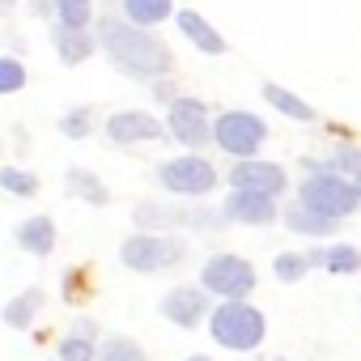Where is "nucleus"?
Masks as SVG:
<instances>
[{
  "instance_id": "f257e3e1",
  "label": "nucleus",
  "mask_w": 361,
  "mask_h": 361,
  "mask_svg": "<svg viewBox=\"0 0 361 361\" xmlns=\"http://www.w3.org/2000/svg\"><path fill=\"white\" fill-rule=\"evenodd\" d=\"M98 39L106 47L111 64L123 68V73H132V77H161L170 68V51L145 26H128V22L102 18L98 22Z\"/></svg>"
},
{
  "instance_id": "f03ea898",
  "label": "nucleus",
  "mask_w": 361,
  "mask_h": 361,
  "mask_svg": "<svg viewBox=\"0 0 361 361\" xmlns=\"http://www.w3.org/2000/svg\"><path fill=\"white\" fill-rule=\"evenodd\" d=\"M302 204L336 221V217H348L361 204V192H357V183H344L340 174L319 170L314 178H306V183H302Z\"/></svg>"
},
{
  "instance_id": "7ed1b4c3",
  "label": "nucleus",
  "mask_w": 361,
  "mask_h": 361,
  "mask_svg": "<svg viewBox=\"0 0 361 361\" xmlns=\"http://www.w3.org/2000/svg\"><path fill=\"white\" fill-rule=\"evenodd\" d=\"M213 336L226 348H255L264 340V314L255 306H247L243 298H230L217 314H213Z\"/></svg>"
},
{
  "instance_id": "20e7f679",
  "label": "nucleus",
  "mask_w": 361,
  "mask_h": 361,
  "mask_svg": "<svg viewBox=\"0 0 361 361\" xmlns=\"http://www.w3.org/2000/svg\"><path fill=\"white\" fill-rule=\"evenodd\" d=\"M264 136H268V128H264V119H255L251 111H226V115L217 119V145H221L226 153H234V157H251V153L264 145Z\"/></svg>"
},
{
  "instance_id": "39448f33",
  "label": "nucleus",
  "mask_w": 361,
  "mask_h": 361,
  "mask_svg": "<svg viewBox=\"0 0 361 361\" xmlns=\"http://www.w3.org/2000/svg\"><path fill=\"white\" fill-rule=\"evenodd\" d=\"M157 178H161L166 192L204 196V192H213V183H217V170H213L204 157H178V161H166V166L157 170Z\"/></svg>"
},
{
  "instance_id": "423d86ee",
  "label": "nucleus",
  "mask_w": 361,
  "mask_h": 361,
  "mask_svg": "<svg viewBox=\"0 0 361 361\" xmlns=\"http://www.w3.org/2000/svg\"><path fill=\"white\" fill-rule=\"evenodd\" d=\"M123 264L132 272H161L170 264H178V255H183V247H178L174 238H153V234H136L123 243Z\"/></svg>"
},
{
  "instance_id": "0eeeda50",
  "label": "nucleus",
  "mask_w": 361,
  "mask_h": 361,
  "mask_svg": "<svg viewBox=\"0 0 361 361\" xmlns=\"http://www.w3.org/2000/svg\"><path fill=\"white\" fill-rule=\"evenodd\" d=\"M255 285V268L238 255H217L204 264V289L209 293H221V298H243L251 293Z\"/></svg>"
},
{
  "instance_id": "6e6552de",
  "label": "nucleus",
  "mask_w": 361,
  "mask_h": 361,
  "mask_svg": "<svg viewBox=\"0 0 361 361\" xmlns=\"http://www.w3.org/2000/svg\"><path fill=\"white\" fill-rule=\"evenodd\" d=\"M170 132L183 140V145H204V140H209L204 102H196V98H178V102H170Z\"/></svg>"
},
{
  "instance_id": "1a4fd4ad",
  "label": "nucleus",
  "mask_w": 361,
  "mask_h": 361,
  "mask_svg": "<svg viewBox=\"0 0 361 361\" xmlns=\"http://www.w3.org/2000/svg\"><path fill=\"white\" fill-rule=\"evenodd\" d=\"M226 217L264 226V221L276 217V196H264V192H251V188H234L230 200H226Z\"/></svg>"
},
{
  "instance_id": "9d476101",
  "label": "nucleus",
  "mask_w": 361,
  "mask_h": 361,
  "mask_svg": "<svg viewBox=\"0 0 361 361\" xmlns=\"http://www.w3.org/2000/svg\"><path fill=\"white\" fill-rule=\"evenodd\" d=\"M230 178H234V188H251V192H264V196L285 192V170L272 166V161H238Z\"/></svg>"
},
{
  "instance_id": "9b49d317",
  "label": "nucleus",
  "mask_w": 361,
  "mask_h": 361,
  "mask_svg": "<svg viewBox=\"0 0 361 361\" xmlns=\"http://www.w3.org/2000/svg\"><path fill=\"white\" fill-rule=\"evenodd\" d=\"M106 132H111V140L132 145V140H157V136H161V123H157L153 115H145V111H119V115L106 123Z\"/></svg>"
},
{
  "instance_id": "f8f14e48",
  "label": "nucleus",
  "mask_w": 361,
  "mask_h": 361,
  "mask_svg": "<svg viewBox=\"0 0 361 361\" xmlns=\"http://www.w3.org/2000/svg\"><path fill=\"white\" fill-rule=\"evenodd\" d=\"M204 306H209V293H200V289H174L161 302V314L174 319L178 327H196L204 319Z\"/></svg>"
},
{
  "instance_id": "ddd939ff",
  "label": "nucleus",
  "mask_w": 361,
  "mask_h": 361,
  "mask_svg": "<svg viewBox=\"0 0 361 361\" xmlns=\"http://www.w3.org/2000/svg\"><path fill=\"white\" fill-rule=\"evenodd\" d=\"M136 221H188L192 230H209V226H217V213H209V209H161V204H140L136 209Z\"/></svg>"
},
{
  "instance_id": "4468645a",
  "label": "nucleus",
  "mask_w": 361,
  "mask_h": 361,
  "mask_svg": "<svg viewBox=\"0 0 361 361\" xmlns=\"http://www.w3.org/2000/svg\"><path fill=\"white\" fill-rule=\"evenodd\" d=\"M56 51H60V60L64 64H81L90 51H94V39L85 35V30H77V26H56Z\"/></svg>"
},
{
  "instance_id": "2eb2a0df",
  "label": "nucleus",
  "mask_w": 361,
  "mask_h": 361,
  "mask_svg": "<svg viewBox=\"0 0 361 361\" xmlns=\"http://www.w3.org/2000/svg\"><path fill=\"white\" fill-rule=\"evenodd\" d=\"M178 30H183L200 51H209V56H221V47H226V43H221V35H217L200 13H178Z\"/></svg>"
},
{
  "instance_id": "dca6fc26",
  "label": "nucleus",
  "mask_w": 361,
  "mask_h": 361,
  "mask_svg": "<svg viewBox=\"0 0 361 361\" xmlns=\"http://www.w3.org/2000/svg\"><path fill=\"white\" fill-rule=\"evenodd\" d=\"M18 243H22L26 251H35V255H47V251L56 247V226H51L47 217H30V221L18 226Z\"/></svg>"
},
{
  "instance_id": "f3484780",
  "label": "nucleus",
  "mask_w": 361,
  "mask_h": 361,
  "mask_svg": "<svg viewBox=\"0 0 361 361\" xmlns=\"http://www.w3.org/2000/svg\"><path fill=\"white\" fill-rule=\"evenodd\" d=\"M264 98H268V102H272L276 111H285L289 119H302V123H310V119H314V106H310V102L293 98L289 90H281V85H272V81L264 85Z\"/></svg>"
},
{
  "instance_id": "a211bd4d",
  "label": "nucleus",
  "mask_w": 361,
  "mask_h": 361,
  "mask_svg": "<svg viewBox=\"0 0 361 361\" xmlns=\"http://www.w3.org/2000/svg\"><path fill=\"white\" fill-rule=\"evenodd\" d=\"M285 221H289V230H298V234H331V217H323V213H314V209H306V204L289 209Z\"/></svg>"
},
{
  "instance_id": "6ab92c4d",
  "label": "nucleus",
  "mask_w": 361,
  "mask_h": 361,
  "mask_svg": "<svg viewBox=\"0 0 361 361\" xmlns=\"http://www.w3.org/2000/svg\"><path fill=\"white\" fill-rule=\"evenodd\" d=\"M64 361H94V323H77V336L60 344Z\"/></svg>"
},
{
  "instance_id": "aec40b11",
  "label": "nucleus",
  "mask_w": 361,
  "mask_h": 361,
  "mask_svg": "<svg viewBox=\"0 0 361 361\" xmlns=\"http://www.w3.org/2000/svg\"><path fill=\"white\" fill-rule=\"evenodd\" d=\"M68 192H77V196L90 200V204H106V200H111V192L98 183L90 170H68Z\"/></svg>"
},
{
  "instance_id": "412c9836",
  "label": "nucleus",
  "mask_w": 361,
  "mask_h": 361,
  "mask_svg": "<svg viewBox=\"0 0 361 361\" xmlns=\"http://www.w3.org/2000/svg\"><path fill=\"white\" fill-rule=\"evenodd\" d=\"M123 13L136 26H149V22H161L170 13V0H123Z\"/></svg>"
},
{
  "instance_id": "4be33fe9",
  "label": "nucleus",
  "mask_w": 361,
  "mask_h": 361,
  "mask_svg": "<svg viewBox=\"0 0 361 361\" xmlns=\"http://www.w3.org/2000/svg\"><path fill=\"white\" fill-rule=\"evenodd\" d=\"M0 183H5V192H13V196H35V192H39V178L26 174V170H18V166H5V170H0Z\"/></svg>"
},
{
  "instance_id": "5701e85b",
  "label": "nucleus",
  "mask_w": 361,
  "mask_h": 361,
  "mask_svg": "<svg viewBox=\"0 0 361 361\" xmlns=\"http://www.w3.org/2000/svg\"><path fill=\"white\" fill-rule=\"evenodd\" d=\"M56 13H60L64 26L85 30V22H90V0H56Z\"/></svg>"
},
{
  "instance_id": "b1692460",
  "label": "nucleus",
  "mask_w": 361,
  "mask_h": 361,
  "mask_svg": "<svg viewBox=\"0 0 361 361\" xmlns=\"http://www.w3.org/2000/svg\"><path fill=\"white\" fill-rule=\"evenodd\" d=\"M323 264H327L331 272H357V268H361V255H357V247H331V251L323 255Z\"/></svg>"
},
{
  "instance_id": "393cba45",
  "label": "nucleus",
  "mask_w": 361,
  "mask_h": 361,
  "mask_svg": "<svg viewBox=\"0 0 361 361\" xmlns=\"http://www.w3.org/2000/svg\"><path fill=\"white\" fill-rule=\"evenodd\" d=\"M39 289H30V293H22L9 310H5V319H9V327H26V319H30V310H39Z\"/></svg>"
},
{
  "instance_id": "a878e982",
  "label": "nucleus",
  "mask_w": 361,
  "mask_h": 361,
  "mask_svg": "<svg viewBox=\"0 0 361 361\" xmlns=\"http://www.w3.org/2000/svg\"><path fill=\"white\" fill-rule=\"evenodd\" d=\"M102 361H145V353H140L132 340L115 336V340H106V344H102Z\"/></svg>"
},
{
  "instance_id": "bb28decb",
  "label": "nucleus",
  "mask_w": 361,
  "mask_h": 361,
  "mask_svg": "<svg viewBox=\"0 0 361 361\" xmlns=\"http://www.w3.org/2000/svg\"><path fill=\"white\" fill-rule=\"evenodd\" d=\"M310 264H314L310 255H281V259H276V276H281V281H298Z\"/></svg>"
},
{
  "instance_id": "cd10ccee",
  "label": "nucleus",
  "mask_w": 361,
  "mask_h": 361,
  "mask_svg": "<svg viewBox=\"0 0 361 361\" xmlns=\"http://www.w3.org/2000/svg\"><path fill=\"white\" fill-rule=\"evenodd\" d=\"M22 64L18 60H0V90H5V94H13V90H22Z\"/></svg>"
},
{
  "instance_id": "c85d7f7f",
  "label": "nucleus",
  "mask_w": 361,
  "mask_h": 361,
  "mask_svg": "<svg viewBox=\"0 0 361 361\" xmlns=\"http://www.w3.org/2000/svg\"><path fill=\"white\" fill-rule=\"evenodd\" d=\"M68 136H85L90 132V111H73V115H64V123H60Z\"/></svg>"
},
{
  "instance_id": "c756f323",
  "label": "nucleus",
  "mask_w": 361,
  "mask_h": 361,
  "mask_svg": "<svg viewBox=\"0 0 361 361\" xmlns=\"http://www.w3.org/2000/svg\"><path fill=\"white\" fill-rule=\"evenodd\" d=\"M340 170H357V174H361V153H353V149L340 153V157H336V174H340Z\"/></svg>"
},
{
  "instance_id": "7c9ffc66",
  "label": "nucleus",
  "mask_w": 361,
  "mask_h": 361,
  "mask_svg": "<svg viewBox=\"0 0 361 361\" xmlns=\"http://www.w3.org/2000/svg\"><path fill=\"white\" fill-rule=\"evenodd\" d=\"M30 9H35V13H51V9H56V0H30Z\"/></svg>"
},
{
  "instance_id": "2f4dec72",
  "label": "nucleus",
  "mask_w": 361,
  "mask_h": 361,
  "mask_svg": "<svg viewBox=\"0 0 361 361\" xmlns=\"http://www.w3.org/2000/svg\"><path fill=\"white\" fill-rule=\"evenodd\" d=\"M357 192H361V174H357Z\"/></svg>"
},
{
  "instance_id": "473e14b6",
  "label": "nucleus",
  "mask_w": 361,
  "mask_h": 361,
  "mask_svg": "<svg viewBox=\"0 0 361 361\" xmlns=\"http://www.w3.org/2000/svg\"><path fill=\"white\" fill-rule=\"evenodd\" d=\"M192 361H209V357H192Z\"/></svg>"
}]
</instances>
